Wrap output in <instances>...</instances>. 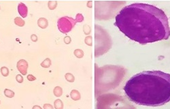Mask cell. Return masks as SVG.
<instances>
[{
  "label": "cell",
  "mask_w": 170,
  "mask_h": 109,
  "mask_svg": "<svg viewBox=\"0 0 170 109\" xmlns=\"http://www.w3.org/2000/svg\"><path fill=\"white\" fill-rule=\"evenodd\" d=\"M124 91L138 105L163 106L170 102V74L159 70L138 73L126 82Z\"/></svg>",
  "instance_id": "obj_2"
},
{
  "label": "cell",
  "mask_w": 170,
  "mask_h": 109,
  "mask_svg": "<svg viewBox=\"0 0 170 109\" xmlns=\"http://www.w3.org/2000/svg\"><path fill=\"white\" fill-rule=\"evenodd\" d=\"M4 95H6V97H8V98H13L14 96V93L12 90H10V89H6L4 90Z\"/></svg>",
  "instance_id": "obj_12"
},
{
  "label": "cell",
  "mask_w": 170,
  "mask_h": 109,
  "mask_svg": "<svg viewBox=\"0 0 170 109\" xmlns=\"http://www.w3.org/2000/svg\"><path fill=\"white\" fill-rule=\"evenodd\" d=\"M114 25L130 40L142 45L170 37L168 18L164 11L146 3L124 7L116 15Z\"/></svg>",
  "instance_id": "obj_1"
},
{
  "label": "cell",
  "mask_w": 170,
  "mask_h": 109,
  "mask_svg": "<svg viewBox=\"0 0 170 109\" xmlns=\"http://www.w3.org/2000/svg\"><path fill=\"white\" fill-rule=\"evenodd\" d=\"M71 96L74 100H78L79 98H80V95H79L78 92L76 91H71Z\"/></svg>",
  "instance_id": "obj_14"
},
{
  "label": "cell",
  "mask_w": 170,
  "mask_h": 109,
  "mask_svg": "<svg viewBox=\"0 0 170 109\" xmlns=\"http://www.w3.org/2000/svg\"><path fill=\"white\" fill-rule=\"evenodd\" d=\"M43 107L44 109H54V107L50 104H44Z\"/></svg>",
  "instance_id": "obj_18"
},
{
  "label": "cell",
  "mask_w": 170,
  "mask_h": 109,
  "mask_svg": "<svg viewBox=\"0 0 170 109\" xmlns=\"http://www.w3.org/2000/svg\"><path fill=\"white\" fill-rule=\"evenodd\" d=\"M53 93L56 97H60L62 95V89L60 87H54V90H53Z\"/></svg>",
  "instance_id": "obj_10"
},
{
  "label": "cell",
  "mask_w": 170,
  "mask_h": 109,
  "mask_svg": "<svg viewBox=\"0 0 170 109\" xmlns=\"http://www.w3.org/2000/svg\"><path fill=\"white\" fill-rule=\"evenodd\" d=\"M27 80L29 81H35V80H36V78L32 74H28L27 75Z\"/></svg>",
  "instance_id": "obj_17"
},
{
  "label": "cell",
  "mask_w": 170,
  "mask_h": 109,
  "mask_svg": "<svg viewBox=\"0 0 170 109\" xmlns=\"http://www.w3.org/2000/svg\"><path fill=\"white\" fill-rule=\"evenodd\" d=\"M64 41H65V42L66 43V44H68L70 41H71V39H70V37H68V36H67V37H65V39H64Z\"/></svg>",
  "instance_id": "obj_21"
},
{
  "label": "cell",
  "mask_w": 170,
  "mask_h": 109,
  "mask_svg": "<svg viewBox=\"0 0 170 109\" xmlns=\"http://www.w3.org/2000/svg\"><path fill=\"white\" fill-rule=\"evenodd\" d=\"M82 20H83V17H82V16L81 14H78V15H77V17H76V21H78V22H81Z\"/></svg>",
  "instance_id": "obj_20"
},
{
  "label": "cell",
  "mask_w": 170,
  "mask_h": 109,
  "mask_svg": "<svg viewBox=\"0 0 170 109\" xmlns=\"http://www.w3.org/2000/svg\"><path fill=\"white\" fill-rule=\"evenodd\" d=\"M14 21L15 25H17L19 26V27H23L24 25H25V21L21 18H20V17H16L14 18Z\"/></svg>",
  "instance_id": "obj_8"
},
{
  "label": "cell",
  "mask_w": 170,
  "mask_h": 109,
  "mask_svg": "<svg viewBox=\"0 0 170 109\" xmlns=\"http://www.w3.org/2000/svg\"><path fill=\"white\" fill-rule=\"evenodd\" d=\"M42 109V107H40V106L35 105L34 107H33V109Z\"/></svg>",
  "instance_id": "obj_22"
},
{
  "label": "cell",
  "mask_w": 170,
  "mask_h": 109,
  "mask_svg": "<svg viewBox=\"0 0 170 109\" xmlns=\"http://www.w3.org/2000/svg\"><path fill=\"white\" fill-rule=\"evenodd\" d=\"M18 13L23 18H26L28 13V9L27 6H25L23 3H20L18 6Z\"/></svg>",
  "instance_id": "obj_5"
},
{
  "label": "cell",
  "mask_w": 170,
  "mask_h": 109,
  "mask_svg": "<svg viewBox=\"0 0 170 109\" xmlns=\"http://www.w3.org/2000/svg\"><path fill=\"white\" fill-rule=\"evenodd\" d=\"M65 78L68 80V81L69 82H72L74 81V77H73V76L71 74H65Z\"/></svg>",
  "instance_id": "obj_16"
},
{
  "label": "cell",
  "mask_w": 170,
  "mask_h": 109,
  "mask_svg": "<svg viewBox=\"0 0 170 109\" xmlns=\"http://www.w3.org/2000/svg\"><path fill=\"white\" fill-rule=\"evenodd\" d=\"M54 106L55 109H63V104L61 100L57 99L54 102Z\"/></svg>",
  "instance_id": "obj_7"
},
{
  "label": "cell",
  "mask_w": 170,
  "mask_h": 109,
  "mask_svg": "<svg viewBox=\"0 0 170 109\" xmlns=\"http://www.w3.org/2000/svg\"><path fill=\"white\" fill-rule=\"evenodd\" d=\"M16 80L18 83H22L23 82V77L21 76V74H18L16 76Z\"/></svg>",
  "instance_id": "obj_15"
},
{
  "label": "cell",
  "mask_w": 170,
  "mask_h": 109,
  "mask_svg": "<svg viewBox=\"0 0 170 109\" xmlns=\"http://www.w3.org/2000/svg\"><path fill=\"white\" fill-rule=\"evenodd\" d=\"M31 40L33 41V42H37V40H38V38H37V36L35 35V34H33V35H31Z\"/></svg>",
  "instance_id": "obj_19"
},
{
  "label": "cell",
  "mask_w": 170,
  "mask_h": 109,
  "mask_svg": "<svg viewBox=\"0 0 170 109\" xmlns=\"http://www.w3.org/2000/svg\"><path fill=\"white\" fill-rule=\"evenodd\" d=\"M37 25L42 29H46L48 26V21L45 18H40L37 20Z\"/></svg>",
  "instance_id": "obj_6"
},
{
  "label": "cell",
  "mask_w": 170,
  "mask_h": 109,
  "mask_svg": "<svg viewBox=\"0 0 170 109\" xmlns=\"http://www.w3.org/2000/svg\"><path fill=\"white\" fill-rule=\"evenodd\" d=\"M1 74L3 75V76H5V77L8 76V74H9V70H8V68H7V67H5V66L1 67Z\"/></svg>",
  "instance_id": "obj_13"
},
{
  "label": "cell",
  "mask_w": 170,
  "mask_h": 109,
  "mask_svg": "<svg viewBox=\"0 0 170 109\" xmlns=\"http://www.w3.org/2000/svg\"><path fill=\"white\" fill-rule=\"evenodd\" d=\"M51 65V60L49 58H46L43 62L41 63V66L44 68H48Z\"/></svg>",
  "instance_id": "obj_9"
},
{
  "label": "cell",
  "mask_w": 170,
  "mask_h": 109,
  "mask_svg": "<svg viewBox=\"0 0 170 109\" xmlns=\"http://www.w3.org/2000/svg\"><path fill=\"white\" fill-rule=\"evenodd\" d=\"M18 70L20 72L22 75H26L27 72V68H28V63L25 59H20L17 62V65Z\"/></svg>",
  "instance_id": "obj_4"
},
{
  "label": "cell",
  "mask_w": 170,
  "mask_h": 109,
  "mask_svg": "<svg viewBox=\"0 0 170 109\" xmlns=\"http://www.w3.org/2000/svg\"><path fill=\"white\" fill-rule=\"evenodd\" d=\"M76 24L72 18L68 17H63L59 18L57 21V27L59 30L63 34H67L71 30V29Z\"/></svg>",
  "instance_id": "obj_3"
},
{
  "label": "cell",
  "mask_w": 170,
  "mask_h": 109,
  "mask_svg": "<svg viewBox=\"0 0 170 109\" xmlns=\"http://www.w3.org/2000/svg\"><path fill=\"white\" fill-rule=\"evenodd\" d=\"M57 6V1H48V7L51 10H54Z\"/></svg>",
  "instance_id": "obj_11"
}]
</instances>
